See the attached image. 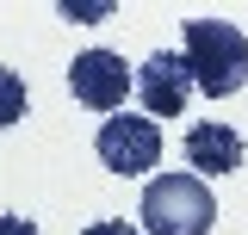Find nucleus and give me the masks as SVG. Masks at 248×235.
<instances>
[{
  "label": "nucleus",
  "instance_id": "4",
  "mask_svg": "<svg viewBox=\"0 0 248 235\" xmlns=\"http://www.w3.org/2000/svg\"><path fill=\"white\" fill-rule=\"evenodd\" d=\"M130 93L143 99L149 118H180L186 99H192V68H186V56H174V50L143 56V68L130 74Z\"/></svg>",
  "mask_w": 248,
  "mask_h": 235
},
{
  "label": "nucleus",
  "instance_id": "1",
  "mask_svg": "<svg viewBox=\"0 0 248 235\" xmlns=\"http://www.w3.org/2000/svg\"><path fill=\"white\" fill-rule=\"evenodd\" d=\"M186 68L205 99H230L248 81V37L230 19H186Z\"/></svg>",
  "mask_w": 248,
  "mask_h": 235
},
{
  "label": "nucleus",
  "instance_id": "9",
  "mask_svg": "<svg viewBox=\"0 0 248 235\" xmlns=\"http://www.w3.org/2000/svg\"><path fill=\"white\" fill-rule=\"evenodd\" d=\"M81 235H137V229H130V223H118V217H106V223H87Z\"/></svg>",
  "mask_w": 248,
  "mask_h": 235
},
{
  "label": "nucleus",
  "instance_id": "7",
  "mask_svg": "<svg viewBox=\"0 0 248 235\" xmlns=\"http://www.w3.org/2000/svg\"><path fill=\"white\" fill-rule=\"evenodd\" d=\"M25 74H13V68H0V130H6V124H19V118H25Z\"/></svg>",
  "mask_w": 248,
  "mask_h": 235
},
{
  "label": "nucleus",
  "instance_id": "6",
  "mask_svg": "<svg viewBox=\"0 0 248 235\" xmlns=\"http://www.w3.org/2000/svg\"><path fill=\"white\" fill-rule=\"evenodd\" d=\"M186 167H199L205 179H223L242 167V136L230 124H192L186 130Z\"/></svg>",
  "mask_w": 248,
  "mask_h": 235
},
{
  "label": "nucleus",
  "instance_id": "3",
  "mask_svg": "<svg viewBox=\"0 0 248 235\" xmlns=\"http://www.w3.org/2000/svg\"><path fill=\"white\" fill-rule=\"evenodd\" d=\"M93 148H99V161H106L112 174L143 179L155 161H161V124H155V118H106L99 136H93Z\"/></svg>",
  "mask_w": 248,
  "mask_h": 235
},
{
  "label": "nucleus",
  "instance_id": "5",
  "mask_svg": "<svg viewBox=\"0 0 248 235\" xmlns=\"http://www.w3.org/2000/svg\"><path fill=\"white\" fill-rule=\"evenodd\" d=\"M68 93L87 105V112H118L124 93H130V68L118 50H81L68 62Z\"/></svg>",
  "mask_w": 248,
  "mask_h": 235
},
{
  "label": "nucleus",
  "instance_id": "8",
  "mask_svg": "<svg viewBox=\"0 0 248 235\" xmlns=\"http://www.w3.org/2000/svg\"><path fill=\"white\" fill-rule=\"evenodd\" d=\"M0 235H44L31 217H0Z\"/></svg>",
  "mask_w": 248,
  "mask_h": 235
},
{
  "label": "nucleus",
  "instance_id": "2",
  "mask_svg": "<svg viewBox=\"0 0 248 235\" xmlns=\"http://www.w3.org/2000/svg\"><path fill=\"white\" fill-rule=\"evenodd\" d=\"M143 229L149 235H211L217 223V198L199 174H161L143 186Z\"/></svg>",
  "mask_w": 248,
  "mask_h": 235
}]
</instances>
